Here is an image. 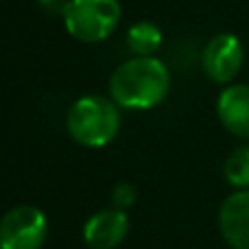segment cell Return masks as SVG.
Returning <instances> with one entry per match:
<instances>
[{
	"instance_id": "1",
	"label": "cell",
	"mask_w": 249,
	"mask_h": 249,
	"mask_svg": "<svg viewBox=\"0 0 249 249\" xmlns=\"http://www.w3.org/2000/svg\"><path fill=\"white\" fill-rule=\"evenodd\" d=\"M171 92V70L158 57H131L109 77V96L121 109L158 107Z\"/></svg>"
},
{
	"instance_id": "2",
	"label": "cell",
	"mask_w": 249,
	"mask_h": 249,
	"mask_svg": "<svg viewBox=\"0 0 249 249\" xmlns=\"http://www.w3.org/2000/svg\"><path fill=\"white\" fill-rule=\"evenodd\" d=\"M66 129L77 144L103 149L121 131V107L112 96L86 94L70 105Z\"/></svg>"
},
{
	"instance_id": "3",
	"label": "cell",
	"mask_w": 249,
	"mask_h": 249,
	"mask_svg": "<svg viewBox=\"0 0 249 249\" xmlns=\"http://www.w3.org/2000/svg\"><path fill=\"white\" fill-rule=\"evenodd\" d=\"M70 37L83 44L105 42L123 20L121 0H68L61 16Z\"/></svg>"
},
{
	"instance_id": "4",
	"label": "cell",
	"mask_w": 249,
	"mask_h": 249,
	"mask_svg": "<svg viewBox=\"0 0 249 249\" xmlns=\"http://www.w3.org/2000/svg\"><path fill=\"white\" fill-rule=\"evenodd\" d=\"M48 238V219L35 206H13L0 221L2 249H42Z\"/></svg>"
},
{
	"instance_id": "5",
	"label": "cell",
	"mask_w": 249,
	"mask_h": 249,
	"mask_svg": "<svg viewBox=\"0 0 249 249\" xmlns=\"http://www.w3.org/2000/svg\"><path fill=\"white\" fill-rule=\"evenodd\" d=\"M201 70L212 83L230 86L245 64V46L234 33H216L201 51Z\"/></svg>"
},
{
	"instance_id": "6",
	"label": "cell",
	"mask_w": 249,
	"mask_h": 249,
	"mask_svg": "<svg viewBox=\"0 0 249 249\" xmlns=\"http://www.w3.org/2000/svg\"><path fill=\"white\" fill-rule=\"evenodd\" d=\"M129 234L127 212L118 208H103L94 212L83 225V243L90 249H116Z\"/></svg>"
},
{
	"instance_id": "7",
	"label": "cell",
	"mask_w": 249,
	"mask_h": 249,
	"mask_svg": "<svg viewBox=\"0 0 249 249\" xmlns=\"http://www.w3.org/2000/svg\"><path fill=\"white\" fill-rule=\"evenodd\" d=\"M219 232L232 249H249V188L234 190L221 203Z\"/></svg>"
},
{
	"instance_id": "8",
	"label": "cell",
	"mask_w": 249,
	"mask_h": 249,
	"mask_svg": "<svg viewBox=\"0 0 249 249\" xmlns=\"http://www.w3.org/2000/svg\"><path fill=\"white\" fill-rule=\"evenodd\" d=\"M216 116L228 133L249 142V83H230L221 90Z\"/></svg>"
},
{
	"instance_id": "9",
	"label": "cell",
	"mask_w": 249,
	"mask_h": 249,
	"mask_svg": "<svg viewBox=\"0 0 249 249\" xmlns=\"http://www.w3.org/2000/svg\"><path fill=\"white\" fill-rule=\"evenodd\" d=\"M162 42V29L151 20L133 22L127 29V37H124V44L133 57H153L160 51Z\"/></svg>"
},
{
	"instance_id": "10",
	"label": "cell",
	"mask_w": 249,
	"mask_h": 249,
	"mask_svg": "<svg viewBox=\"0 0 249 249\" xmlns=\"http://www.w3.org/2000/svg\"><path fill=\"white\" fill-rule=\"evenodd\" d=\"M223 175L234 190L249 188V144H238L223 162Z\"/></svg>"
},
{
	"instance_id": "11",
	"label": "cell",
	"mask_w": 249,
	"mask_h": 249,
	"mask_svg": "<svg viewBox=\"0 0 249 249\" xmlns=\"http://www.w3.org/2000/svg\"><path fill=\"white\" fill-rule=\"evenodd\" d=\"M138 199V190L133 184L129 181H118L116 186L112 188V206L118 208V210H127L136 203Z\"/></svg>"
},
{
	"instance_id": "12",
	"label": "cell",
	"mask_w": 249,
	"mask_h": 249,
	"mask_svg": "<svg viewBox=\"0 0 249 249\" xmlns=\"http://www.w3.org/2000/svg\"><path fill=\"white\" fill-rule=\"evenodd\" d=\"M37 4L44 9L46 13H53V16H64L66 11V4H68V0H37Z\"/></svg>"
}]
</instances>
